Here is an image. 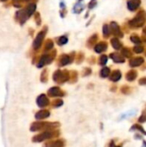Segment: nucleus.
I'll return each mask as SVG.
<instances>
[{
	"label": "nucleus",
	"instance_id": "nucleus-1",
	"mask_svg": "<svg viewBox=\"0 0 146 147\" xmlns=\"http://www.w3.org/2000/svg\"><path fill=\"white\" fill-rule=\"evenodd\" d=\"M60 127L59 122H48L38 121H34L30 126L31 132H40V131H47V130H55Z\"/></svg>",
	"mask_w": 146,
	"mask_h": 147
},
{
	"label": "nucleus",
	"instance_id": "nucleus-2",
	"mask_svg": "<svg viewBox=\"0 0 146 147\" xmlns=\"http://www.w3.org/2000/svg\"><path fill=\"white\" fill-rule=\"evenodd\" d=\"M60 135V132L58 129L55 130H47V131H42L41 133L34 135L32 138V141L34 143H40L46 140H50L52 139L57 138Z\"/></svg>",
	"mask_w": 146,
	"mask_h": 147
},
{
	"label": "nucleus",
	"instance_id": "nucleus-3",
	"mask_svg": "<svg viewBox=\"0 0 146 147\" xmlns=\"http://www.w3.org/2000/svg\"><path fill=\"white\" fill-rule=\"evenodd\" d=\"M52 79L55 83L59 84H63L66 82H69L70 71L67 70H57L52 75Z\"/></svg>",
	"mask_w": 146,
	"mask_h": 147
},
{
	"label": "nucleus",
	"instance_id": "nucleus-4",
	"mask_svg": "<svg viewBox=\"0 0 146 147\" xmlns=\"http://www.w3.org/2000/svg\"><path fill=\"white\" fill-rule=\"evenodd\" d=\"M57 55V51L56 50H52L51 53H47V54H43L40 57V59H38L37 63H36V66L38 68H42L46 65L51 64L53 59H55Z\"/></svg>",
	"mask_w": 146,
	"mask_h": 147
},
{
	"label": "nucleus",
	"instance_id": "nucleus-5",
	"mask_svg": "<svg viewBox=\"0 0 146 147\" xmlns=\"http://www.w3.org/2000/svg\"><path fill=\"white\" fill-rule=\"evenodd\" d=\"M146 22V12L144 10L139 11L135 17H133L130 22L129 25L132 28H141Z\"/></svg>",
	"mask_w": 146,
	"mask_h": 147
},
{
	"label": "nucleus",
	"instance_id": "nucleus-6",
	"mask_svg": "<svg viewBox=\"0 0 146 147\" xmlns=\"http://www.w3.org/2000/svg\"><path fill=\"white\" fill-rule=\"evenodd\" d=\"M75 55H76L75 52H71L70 54H61L58 60V65L59 67H63L71 64L75 59Z\"/></svg>",
	"mask_w": 146,
	"mask_h": 147
},
{
	"label": "nucleus",
	"instance_id": "nucleus-7",
	"mask_svg": "<svg viewBox=\"0 0 146 147\" xmlns=\"http://www.w3.org/2000/svg\"><path fill=\"white\" fill-rule=\"evenodd\" d=\"M47 32V27L46 26H44L43 29L41 31L39 32V34L36 35L34 42H33V48L34 50H38L40 48L42 43H43V40L45 39V36H46V34Z\"/></svg>",
	"mask_w": 146,
	"mask_h": 147
},
{
	"label": "nucleus",
	"instance_id": "nucleus-8",
	"mask_svg": "<svg viewBox=\"0 0 146 147\" xmlns=\"http://www.w3.org/2000/svg\"><path fill=\"white\" fill-rule=\"evenodd\" d=\"M28 18H29V16H28L25 8L16 11V13L15 15V19L17 22H19L20 25H23Z\"/></svg>",
	"mask_w": 146,
	"mask_h": 147
},
{
	"label": "nucleus",
	"instance_id": "nucleus-9",
	"mask_svg": "<svg viewBox=\"0 0 146 147\" xmlns=\"http://www.w3.org/2000/svg\"><path fill=\"white\" fill-rule=\"evenodd\" d=\"M47 95L49 97H61L65 96V92L62 90L59 87L54 86L47 90Z\"/></svg>",
	"mask_w": 146,
	"mask_h": 147
},
{
	"label": "nucleus",
	"instance_id": "nucleus-10",
	"mask_svg": "<svg viewBox=\"0 0 146 147\" xmlns=\"http://www.w3.org/2000/svg\"><path fill=\"white\" fill-rule=\"evenodd\" d=\"M36 104L38 105V107H40L41 109H44V108L47 107L50 104L49 98L45 94H41L36 98Z\"/></svg>",
	"mask_w": 146,
	"mask_h": 147
},
{
	"label": "nucleus",
	"instance_id": "nucleus-11",
	"mask_svg": "<svg viewBox=\"0 0 146 147\" xmlns=\"http://www.w3.org/2000/svg\"><path fill=\"white\" fill-rule=\"evenodd\" d=\"M109 28H110V33H111L112 34H114V36L123 37V33L121 32V29H120V26L118 25L117 22H112L110 23Z\"/></svg>",
	"mask_w": 146,
	"mask_h": 147
},
{
	"label": "nucleus",
	"instance_id": "nucleus-12",
	"mask_svg": "<svg viewBox=\"0 0 146 147\" xmlns=\"http://www.w3.org/2000/svg\"><path fill=\"white\" fill-rule=\"evenodd\" d=\"M65 146V141L64 140H55L46 142L43 147H64Z\"/></svg>",
	"mask_w": 146,
	"mask_h": 147
},
{
	"label": "nucleus",
	"instance_id": "nucleus-13",
	"mask_svg": "<svg viewBox=\"0 0 146 147\" xmlns=\"http://www.w3.org/2000/svg\"><path fill=\"white\" fill-rule=\"evenodd\" d=\"M51 115V113L49 110L47 109H41L40 111H38L35 115H34V118L37 121H42L45 120L46 118H48Z\"/></svg>",
	"mask_w": 146,
	"mask_h": 147
},
{
	"label": "nucleus",
	"instance_id": "nucleus-14",
	"mask_svg": "<svg viewBox=\"0 0 146 147\" xmlns=\"http://www.w3.org/2000/svg\"><path fill=\"white\" fill-rule=\"evenodd\" d=\"M107 49H108V43L106 41H101V42L96 44L94 47V50L97 53H102L105 52Z\"/></svg>",
	"mask_w": 146,
	"mask_h": 147
},
{
	"label": "nucleus",
	"instance_id": "nucleus-15",
	"mask_svg": "<svg viewBox=\"0 0 146 147\" xmlns=\"http://www.w3.org/2000/svg\"><path fill=\"white\" fill-rule=\"evenodd\" d=\"M140 4H141L140 0H129L127 2V8L131 11H134L135 9H137L139 7Z\"/></svg>",
	"mask_w": 146,
	"mask_h": 147
},
{
	"label": "nucleus",
	"instance_id": "nucleus-16",
	"mask_svg": "<svg viewBox=\"0 0 146 147\" xmlns=\"http://www.w3.org/2000/svg\"><path fill=\"white\" fill-rule=\"evenodd\" d=\"M144 62H145V59L142 57H137V58L132 59L130 60L129 65L131 67H138V66H140Z\"/></svg>",
	"mask_w": 146,
	"mask_h": 147
},
{
	"label": "nucleus",
	"instance_id": "nucleus-17",
	"mask_svg": "<svg viewBox=\"0 0 146 147\" xmlns=\"http://www.w3.org/2000/svg\"><path fill=\"white\" fill-rule=\"evenodd\" d=\"M110 58L113 59L114 62L115 63H124L125 62V58L121 54L118 53H112L110 54Z\"/></svg>",
	"mask_w": 146,
	"mask_h": 147
},
{
	"label": "nucleus",
	"instance_id": "nucleus-18",
	"mask_svg": "<svg viewBox=\"0 0 146 147\" xmlns=\"http://www.w3.org/2000/svg\"><path fill=\"white\" fill-rule=\"evenodd\" d=\"M121 72L119 70H115L109 75V79L112 82H118L121 78Z\"/></svg>",
	"mask_w": 146,
	"mask_h": 147
},
{
	"label": "nucleus",
	"instance_id": "nucleus-19",
	"mask_svg": "<svg viewBox=\"0 0 146 147\" xmlns=\"http://www.w3.org/2000/svg\"><path fill=\"white\" fill-rule=\"evenodd\" d=\"M97 40H98V34H93L92 36H90L89 39L88 40V41H87V47H88L89 48H90V47H95V45L96 44Z\"/></svg>",
	"mask_w": 146,
	"mask_h": 147
},
{
	"label": "nucleus",
	"instance_id": "nucleus-20",
	"mask_svg": "<svg viewBox=\"0 0 146 147\" xmlns=\"http://www.w3.org/2000/svg\"><path fill=\"white\" fill-rule=\"evenodd\" d=\"M25 9H26V10H27V13H28V16L30 17V16L35 12V10H36V3H28V5L26 6Z\"/></svg>",
	"mask_w": 146,
	"mask_h": 147
},
{
	"label": "nucleus",
	"instance_id": "nucleus-21",
	"mask_svg": "<svg viewBox=\"0 0 146 147\" xmlns=\"http://www.w3.org/2000/svg\"><path fill=\"white\" fill-rule=\"evenodd\" d=\"M137 76H138V72H137L135 70H131V71H129L126 73V78L127 81L132 82V81H133V80L136 79Z\"/></svg>",
	"mask_w": 146,
	"mask_h": 147
},
{
	"label": "nucleus",
	"instance_id": "nucleus-22",
	"mask_svg": "<svg viewBox=\"0 0 146 147\" xmlns=\"http://www.w3.org/2000/svg\"><path fill=\"white\" fill-rule=\"evenodd\" d=\"M111 44H112V47L115 50H120L122 47V43L120 41V40L118 38H113L111 40Z\"/></svg>",
	"mask_w": 146,
	"mask_h": 147
},
{
	"label": "nucleus",
	"instance_id": "nucleus-23",
	"mask_svg": "<svg viewBox=\"0 0 146 147\" xmlns=\"http://www.w3.org/2000/svg\"><path fill=\"white\" fill-rule=\"evenodd\" d=\"M53 46H54V43H53L52 40L48 39V40L46 41V43H45L44 49H43L44 52H50V51H52V48H53Z\"/></svg>",
	"mask_w": 146,
	"mask_h": 147
},
{
	"label": "nucleus",
	"instance_id": "nucleus-24",
	"mask_svg": "<svg viewBox=\"0 0 146 147\" xmlns=\"http://www.w3.org/2000/svg\"><path fill=\"white\" fill-rule=\"evenodd\" d=\"M83 9H84V5L82 4L80 2L77 3L74 5V7H73V12H74L75 14H80V13L83 12Z\"/></svg>",
	"mask_w": 146,
	"mask_h": 147
},
{
	"label": "nucleus",
	"instance_id": "nucleus-25",
	"mask_svg": "<svg viewBox=\"0 0 146 147\" xmlns=\"http://www.w3.org/2000/svg\"><path fill=\"white\" fill-rule=\"evenodd\" d=\"M78 79V73L76 71H70V79L69 82L71 84H75Z\"/></svg>",
	"mask_w": 146,
	"mask_h": 147
},
{
	"label": "nucleus",
	"instance_id": "nucleus-26",
	"mask_svg": "<svg viewBox=\"0 0 146 147\" xmlns=\"http://www.w3.org/2000/svg\"><path fill=\"white\" fill-rule=\"evenodd\" d=\"M56 42L59 46H64L68 42V37L66 35H62L56 39Z\"/></svg>",
	"mask_w": 146,
	"mask_h": 147
},
{
	"label": "nucleus",
	"instance_id": "nucleus-27",
	"mask_svg": "<svg viewBox=\"0 0 146 147\" xmlns=\"http://www.w3.org/2000/svg\"><path fill=\"white\" fill-rule=\"evenodd\" d=\"M75 59H76V63L77 64H78V65L81 64L83 61V59H84V53L83 52H79V53H76Z\"/></svg>",
	"mask_w": 146,
	"mask_h": 147
},
{
	"label": "nucleus",
	"instance_id": "nucleus-28",
	"mask_svg": "<svg viewBox=\"0 0 146 147\" xmlns=\"http://www.w3.org/2000/svg\"><path fill=\"white\" fill-rule=\"evenodd\" d=\"M48 80V71L46 69H44L40 74V82L43 84H46Z\"/></svg>",
	"mask_w": 146,
	"mask_h": 147
},
{
	"label": "nucleus",
	"instance_id": "nucleus-29",
	"mask_svg": "<svg viewBox=\"0 0 146 147\" xmlns=\"http://www.w3.org/2000/svg\"><path fill=\"white\" fill-rule=\"evenodd\" d=\"M110 69L108 68V67H104V68H102V70H101V71H100V76L102 77V78H108L109 75H110Z\"/></svg>",
	"mask_w": 146,
	"mask_h": 147
},
{
	"label": "nucleus",
	"instance_id": "nucleus-30",
	"mask_svg": "<svg viewBox=\"0 0 146 147\" xmlns=\"http://www.w3.org/2000/svg\"><path fill=\"white\" fill-rule=\"evenodd\" d=\"M102 33H103V37L104 38H108L110 35V28L108 24H104L102 27Z\"/></svg>",
	"mask_w": 146,
	"mask_h": 147
},
{
	"label": "nucleus",
	"instance_id": "nucleus-31",
	"mask_svg": "<svg viewBox=\"0 0 146 147\" xmlns=\"http://www.w3.org/2000/svg\"><path fill=\"white\" fill-rule=\"evenodd\" d=\"M63 104H64V102H63V100L60 99V98H57V99L53 100L52 102V108H59V107H61Z\"/></svg>",
	"mask_w": 146,
	"mask_h": 147
},
{
	"label": "nucleus",
	"instance_id": "nucleus-32",
	"mask_svg": "<svg viewBox=\"0 0 146 147\" xmlns=\"http://www.w3.org/2000/svg\"><path fill=\"white\" fill-rule=\"evenodd\" d=\"M121 54H122V56H125V57H126V58L132 57V52H131V50H130L129 48H127V47L122 48V50H121Z\"/></svg>",
	"mask_w": 146,
	"mask_h": 147
},
{
	"label": "nucleus",
	"instance_id": "nucleus-33",
	"mask_svg": "<svg viewBox=\"0 0 146 147\" xmlns=\"http://www.w3.org/2000/svg\"><path fill=\"white\" fill-rule=\"evenodd\" d=\"M108 62V56L105 54L101 55V57L99 58V65H105Z\"/></svg>",
	"mask_w": 146,
	"mask_h": 147
},
{
	"label": "nucleus",
	"instance_id": "nucleus-34",
	"mask_svg": "<svg viewBox=\"0 0 146 147\" xmlns=\"http://www.w3.org/2000/svg\"><path fill=\"white\" fill-rule=\"evenodd\" d=\"M133 130H139V132L143 133L144 134H145L146 135V132L144 130V128H143L140 125H139V124H135V125L133 126V127L131 128V131H133Z\"/></svg>",
	"mask_w": 146,
	"mask_h": 147
},
{
	"label": "nucleus",
	"instance_id": "nucleus-35",
	"mask_svg": "<svg viewBox=\"0 0 146 147\" xmlns=\"http://www.w3.org/2000/svg\"><path fill=\"white\" fill-rule=\"evenodd\" d=\"M34 21L37 26H40L41 24V17H40V14L39 12H35L34 14Z\"/></svg>",
	"mask_w": 146,
	"mask_h": 147
},
{
	"label": "nucleus",
	"instance_id": "nucleus-36",
	"mask_svg": "<svg viewBox=\"0 0 146 147\" xmlns=\"http://www.w3.org/2000/svg\"><path fill=\"white\" fill-rule=\"evenodd\" d=\"M23 2L24 0H13L12 3L16 8H22L23 6Z\"/></svg>",
	"mask_w": 146,
	"mask_h": 147
},
{
	"label": "nucleus",
	"instance_id": "nucleus-37",
	"mask_svg": "<svg viewBox=\"0 0 146 147\" xmlns=\"http://www.w3.org/2000/svg\"><path fill=\"white\" fill-rule=\"evenodd\" d=\"M131 40L133 42V43H135V44H140L142 41H141V39L138 36V35H132L131 36Z\"/></svg>",
	"mask_w": 146,
	"mask_h": 147
},
{
	"label": "nucleus",
	"instance_id": "nucleus-38",
	"mask_svg": "<svg viewBox=\"0 0 146 147\" xmlns=\"http://www.w3.org/2000/svg\"><path fill=\"white\" fill-rule=\"evenodd\" d=\"M139 123H145L146 122V110H145L142 114V115L139 118Z\"/></svg>",
	"mask_w": 146,
	"mask_h": 147
},
{
	"label": "nucleus",
	"instance_id": "nucleus-39",
	"mask_svg": "<svg viewBox=\"0 0 146 147\" xmlns=\"http://www.w3.org/2000/svg\"><path fill=\"white\" fill-rule=\"evenodd\" d=\"M91 72H92V71L90 68H84L83 71V77H87V76L90 75Z\"/></svg>",
	"mask_w": 146,
	"mask_h": 147
},
{
	"label": "nucleus",
	"instance_id": "nucleus-40",
	"mask_svg": "<svg viewBox=\"0 0 146 147\" xmlns=\"http://www.w3.org/2000/svg\"><path fill=\"white\" fill-rule=\"evenodd\" d=\"M121 92L124 93V94H129L131 92V89H130V87H128L126 85H124L121 88Z\"/></svg>",
	"mask_w": 146,
	"mask_h": 147
},
{
	"label": "nucleus",
	"instance_id": "nucleus-41",
	"mask_svg": "<svg viewBox=\"0 0 146 147\" xmlns=\"http://www.w3.org/2000/svg\"><path fill=\"white\" fill-rule=\"evenodd\" d=\"M96 4H97V2H96V0H91V1L89 3V4H88V7H89V9H91L95 8V7L96 6Z\"/></svg>",
	"mask_w": 146,
	"mask_h": 147
},
{
	"label": "nucleus",
	"instance_id": "nucleus-42",
	"mask_svg": "<svg viewBox=\"0 0 146 147\" xmlns=\"http://www.w3.org/2000/svg\"><path fill=\"white\" fill-rule=\"evenodd\" d=\"M133 51H134L136 53H141L144 51V47H140V46L135 47L133 48Z\"/></svg>",
	"mask_w": 146,
	"mask_h": 147
},
{
	"label": "nucleus",
	"instance_id": "nucleus-43",
	"mask_svg": "<svg viewBox=\"0 0 146 147\" xmlns=\"http://www.w3.org/2000/svg\"><path fill=\"white\" fill-rule=\"evenodd\" d=\"M137 112V110L135 109V110H132V111H130V112H128V113H126V115H122L121 116V118H124V117H129V116H132V115H133L135 113Z\"/></svg>",
	"mask_w": 146,
	"mask_h": 147
},
{
	"label": "nucleus",
	"instance_id": "nucleus-44",
	"mask_svg": "<svg viewBox=\"0 0 146 147\" xmlns=\"http://www.w3.org/2000/svg\"><path fill=\"white\" fill-rule=\"evenodd\" d=\"M66 14H67V10H66V8H65V9H60V16H61L62 18L65 17Z\"/></svg>",
	"mask_w": 146,
	"mask_h": 147
},
{
	"label": "nucleus",
	"instance_id": "nucleus-45",
	"mask_svg": "<svg viewBox=\"0 0 146 147\" xmlns=\"http://www.w3.org/2000/svg\"><path fill=\"white\" fill-rule=\"evenodd\" d=\"M139 84L140 85H146V78H143L139 79Z\"/></svg>",
	"mask_w": 146,
	"mask_h": 147
},
{
	"label": "nucleus",
	"instance_id": "nucleus-46",
	"mask_svg": "<svg viewBox=\"0 0 146 147\" xmlns=\"http://www.w3.org/2000/svg\"><path fill=\"white\" fill-rule=\"evenodd\" d=\"M38 0H24V2H27V3H36Z\"/></svg>",
	"mask_w": 146,
	"mask_h": 147
},
{
	"label": "nucleus",
	"instance_id": "nucleus-47",
	"mask_svg": "<svg viewBox=\"0 0 146 147\" xmlns=\"http://www.w3.org/2000/svg\"><path fill=\"white\" fill-rule=\"evenodd\" d=\"M142 147H146V141H144V142H143V146H142Z\"/></svg>",
	"mask_w": 146,
	"mask_h": 147
},
{
	"label": "nucleus",
	"instance_id": "nucleus-48",
	"mask_svg": "<svg viewBox=\"0 0 146 147\" xmlns=\"http://www.w3.org/2000/svg\"><path fill=\"white\" fill-rule=\"evenodd\" d=\"M144 33H145V34H146V28L144 29Z\"/></svg>",
	"mask_w": 146,
	"mask_h": 147
},
{
	"label": "nucleus",
	"instance_id": "nucleus-49",
	"mask_svg": "<svg viewBox=\"0 0 146 147\" xmlns=\"http://www.w3.org/2000/svg\"><path fill=\"white\" fill-rule=\"evenodd\" d=\"M0 1H1V2H6L7 0H0Z\"/></svg>",
	"mask_w": 146,
	"mask_h": 147
},
{
	"label": "nucleus",
	"instance_id": "nucleus-50",
	"mask_svg": "<svg viewBox=\"0 0 146 147\" xmlns=\"http://www.w3.org/2000/svg\"><path fill=\"white\" fill-rule=\"evenodd\" d=\"M83 0H78V2H82Z\"/></svg>",
	"mask_w": 146,
	"mask_h": 147
},
{
	"label": "nucleus",
	"instance_id": "nucleus-51",
	"mask_svg": "<svg viewBox=\"0 0 146 147\" xmlns=\"http://www.w3.org/2000/svg\"><path fill=\"white\" fill-rule=\"evenodd\" d=\"M114 147H121V146H114Z\"/></svg>",
	"mask_w": 146,
	"mask_h": 147
},
{
	"label": "nucleus",
	"instance_id": "nucleus-52",
	"mask_svg": "<svg viewBox=\"0 0 146 147\" xmlns=\"http://www.w3.org/2000/svg\"><path fill=\"white\" fill-rule=\"evenodd\" d=\"M145 55H146V53H145Z\"/></svg>",
	"mask_w": 146,
	"mask_h": 147
},
{
	"label": "nucleus",
	"instance_id": "nucleus-53",
	"mask_svg": "<svg viewBox=\"0 0 146 147\" xmlns=\"http://www.w3.org/2000/svg\"><path fill=\"white\" fill-rule=\"evenodd\" d=\"M145 40H146V39H145Z\"/></svg>",
	"mask_w": 146,
	"mask_h": 147
}]
</instances>
